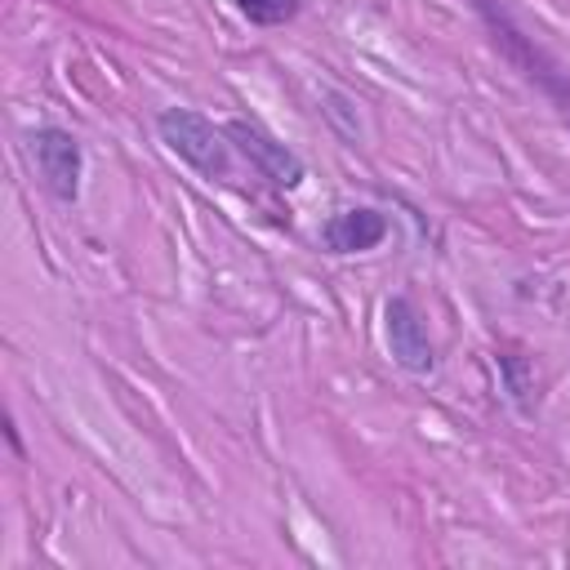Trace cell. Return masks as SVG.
<instances>
[{"label": "cell", "instance_id": "1", "mask_svg": "<svg viewBox=\"0 0 570 570\" xmlns=\"http://www.w3.org/2000/svg\"><path fill=\"white\" fill-rule=\"evenodd\" d=\"M156 129H160V138H165V147L169 151H178L191 169H200V174H218V178H227V169H232V160H227V134H218L205 116H196V111H183V107H169V111H160L156 116Z\"/></svg>", "mask_w": 570, "mask_h": 570}, {"label": "cell", "instance_id": "2", "mask_svg": "<svg viewBox=\"0 0 570 570\" xmlns=\"http://www.w3.org/2000/svg\"><path fill=\"white\" fill-rule=\"evenodd\" d=\"M27 142H31V160L40 169L45 187L58 200H76V191H80V142H76V134H67L58 125H45Z\"/></svg>", "mask_w": 570, "mask_h": 570}, {"label": "cell", "instance_id": "3", "mask_svg": "<svg viewBox=\"0 0 570 570\" xmlns=\"http://www.w3.org/2000/svg\"><path fill=\"white\" fill-rule=\"evenodd\" d=\"M476 9H481V18L490 22L494 45H503V49H508V58H512L530 80H539L548 94H557V98L566 102L561 111H570V85H566V80L557 76V67H552V62H548V58H543V53H539L521 31H517V27H512V18H508L503 9H494V0H476Z\"/></svg>", "mask_w": 570, "mask_h": 570}, {"label": "cell", "instance_id": "4", "mask_svg": "<svg viewBox=\"0 0 570 570\" xmlns=\"http://www.w3.org/2000/svg\"><path fill=\"white\" fill-rule=\"evenodd\" d=\"M383 330H387L392 361H396L401 370H410V374H428V370L436 365L432 343H428V330H423V316H419V307H414L405 294L387 298V307H383Z\"/></svg>", "mask_w": 570, "mask_h": 570}, {"label": "cell", "instance_id": "5", "mask_svg": "<svg viewBox=\"0 0 570 570\" xmlns=\"http://www.w3.org/2000/svg\"><path fill=\"white\" fill-rule=\"evenodd\" d=\"M223 134H227V138L258 165V174L272 178L276 187H298V183H303V160H298L285 142H276V138H267L263 129H254L249 120H227Z\"/></svg>", "mask_w": 570, "mask_h": 570}, {"label": "cell", "instance_id": "6", "mask_svg": "<svg viewBox=\"0 0 570 570\" xmlns=\"http://www.w3.org/2000/svg\"><path fill=\"white\" fill-rule=\"evenodd\" d=\"M383 236H387V218L379 209H343L321 232L330 254H361V249H374Z\"/></svg>", "mask_w": 570, "mask_h": 570}, {"label": "cell", "instance_id": "7", "mask_svg": "<svg viewBox=\"0 0 570 570\" xmlns=\"http://www.w3.org/2000/svg\"><path fill=\"white\" fill-rule=\"evenodd\" d=\"M298 4H303V0H236V9H240L249 22H258V27L289 22V18L298 13Z\"/></svg>", "mask_w": 570, "mask_h": 570}]
</instances>
